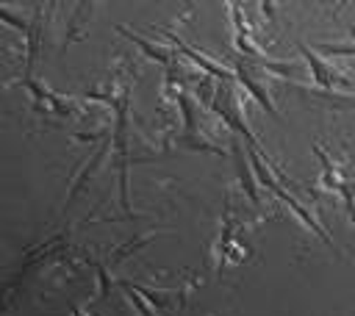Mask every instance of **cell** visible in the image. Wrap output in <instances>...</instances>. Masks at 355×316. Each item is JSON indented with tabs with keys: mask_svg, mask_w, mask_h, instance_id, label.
Returning a JSON list of instances; mask_svg holds the SVG:
<instances>
[{
	"mask_svg": "<svg viewBox=\"0 0 355 316\" xmlns=\"http://www.w3.org/2000/svg\"><path fill=\"white\" fill-rule=\"evenodd\" d=\"M116 125H114V158H116V172H119V205H122V213L130 216V191H128V139H125V130H128V100H116Z\"/></svg>",
	"mask_w": 355,
	"mask_h": 316,
	"instance_id": "1",
	"label": "cell"
},
{
	"mask_svg": "<svg viewBox=\"0 0 355 316\" xmlns=\"http://www.w3.org/2000/svg\"><path fill=\"white\" fill-rule=\"evenodd\" d=\"M108 144H111V141H103V144L97 147V152H94V155L89 158V164H86V166H83V169L78 172V177H75V180H72V186H69V194H67V200H64V208H69V205H72V200H75V197H78V194L83 191L86 180H89V177H92V175L97 172L100 161H103V158H105V152H108Z\"/></svg>",
	"mask_w": 355,
	"mask_h": 316,
	"instance_id": "7",
	"label": "cell"
},
{
	"mask_svg": "<svg viewBox=\"0 0 355 316\" xmlns=\"http://www.w3.org/2000/svg\"><path fill=\"white\" fill-rule=\"evenodd\" d=\"M169 39H172V42H175V47H178V50H180L186 58H191V61H194V64H197V67H200L205 75H214V78H219V80H230V78H236V72H227L225 67L214 64L211 58H205L202 53H197L194 47H189L183 39H178V36H172V33H169Z\"/></svg>",
	"mask_w": 355,
	"mask_h": 316,
	"instance_id": "6",
	"label": "cell"
},
{
	"mask_svg": "<svg viewBox=\"0 0 355 316\" xmlns=\"http://www.w3.org/2000/svg\"><path fill=\"white\" fill-rule=\"evenodd\" d=\"M297 50H300V53H302V58L308 61V69H311V75H313V83H316V86L330 89V86H336V83H344V80H341V78H338V75H336V72H333V69H330V67H327V64H324V61H322V58H319V55L305 44V42H297Z\"/></svg>",
	"mask_w": 355,
	"mask_h": 316,
	"instance_id": "3",
	"label": "cell"
},
{
	"mask_svg": "<svg viewBox=\"0 0 355 316\" xmlns=\"http://www.w3.org/2000/svg\"><path fill=\"white\" fill-rule=\"evenodd\" d=\"M236 80H239V83H241V86L250 91V97H252V100H255V103H258V105H261L266 114H272L275 119L280 116V114H277V108H275V103L269 100L266 89H263V86H261V83L252 78V69H250V67H244V64H236Z\"/></svg>",
	"mask_w": 355,
	"mask_h": 316,
	"instance_id": "5",
	"label": "cell"
},
{
	"mask_svg": "<svg viewBox=\"0 0 355 316\" xmlns=\"http://www.w3.org/2000/svg\"><path fill=\"white\" fill-rule=\"evenodd\" d=\"M69 316H86V313H83V310H80L75 302H69Z\"/></svg>",
	"mask_w": 355,
	"mask_h": 316,
	"instance_id": "15",
	"label": "cell"
},
{
	"mask_svg": "<svg viewBox=\"0 0 355 316\" xmlns=\"http://www.w3.org/2000/svg\"><path fill=\"white\" fill-rule=\"evenodd\" d=\"M119 288L125 291L128 302H130V305L136 308V313H139V316H155V313H153V310H150V308H147V305L141 302V294H139V291H133V288L128 286V280H119Z\"/></svg>",
	"mask_w": 355,
	"mask_h": 316,
	"instance_id": "13",
	"label": "cell"
},
{
	"mask_svg": "<svg viewBox=\"0 0 355 316\" xmlns=\"http://www.w3.org/2000/svg\"><path fill=\"white\" fill-rule=\"evenodd\" d=\"M178 97V105H180V114H183V128H186V139L197 130V122H194V111H191V103H189V97L183 94V91H178L175 94Z\"/></svg>",
	"mask_w": 355,
	"mask_h": 316,
	"instance_id": "12",
	"label": "cell"
},
{
	"mask_svg": "<svg viewBox=\"0 0 355 316\" xmlns=\"http://www.w3.org/2000/svg\"><path fill=\"white\" fill-rule=\"evenodd\" d=\"M116 30H119V33H122V36H125L128 42H133V44H136V47H139V50H141V53H144L147 58H153V61H158V64H169V61H172V55H169V50H164V47H158V44H153V42H147L144 36H139V33H133V30H128L125 25H119Z\"/></svg>",
	"mask_w": 355,
	"mask_h": 316,
	"instance_id": "9",
	"label": "cell"
},
{
	"mask_svg": "<svg viewBox=\"0 0 355 316\" xmlns=\"http://www.w3.org/2000/svg\"><path fill=\"white\" fill-rule=\"evenodd\" d=\"M230 19H233V28H236V50L239 53H244L247 58H252V61H258V64H266V58L261 55V50L250 42V28H247V22H244V17H241V8L236 6V3H230Z\"/></svg>",
	"mask_w": 355,
	"mask_h": 316,
	"instance_id": "4",
	"label": "cell"
},
{
	"mask_svg": "<svg viewBox=\"0 0 355 316\" xmlns=\"http://www.w3.org/2000/svg\"><path fill=\"white\" fill-rule=\"evenodd\" d=\"M269 191H272V194H275L280 202H286V205L291 208V213H297V216H300V222H302V225H305V227H308L313 236H319V238H322L327 247H333V241H330V236L324 233V227L319 225V219H316V216H313V213H311V211H308L302 202H297V200H294L288 191H283V188H280V183H277L275 188H269Z\"/></svg>",
	"mask_w": 355,
	"mask_h": 316,
	"instance_id": "2",
	"label": "cell"
},
{
	"mask_svg": "<svg viewBox=\"0 0 355 316\" xmlns=\"http://www.w3.org/2000/svg\"><path fill=\"white\" fill-rule=\"evenodd\" d=\"M92 266H94V272H97V299H105V297L111 294V286H114V280H111V274H108V266H105L103 261H92Z\"/></svg>",
	"mask_w": 355,
	"mask_h": 316,
	"instance_id": "11",
	"label": "cell"
},
{
	"mask_svg": "<svg viewBox=\"0 0 355 316\" xmlns=\"http://www.w3.org/2000/svg\"><path fill=\"white\" fill-rule=\"evenodd\" d=\"M153 238H155V233H150V236H139V238H133V241H128V244L116 247V252L111 255V263H119V261H125V258H128V255H133L136 249L147 247V244H150Z\"/></svg>",
	"mask_w": 355,
	"mask_h": 316,
	"instance_id": "10",
	"label": "cell"
},
{
	"mask_svg": "<svg viewBox=\"0 0 355 316\" xmlns=\"http://www.w3.org/2000/svg\"><path fill=\"white\" fill-rule=\"evenodd\" d=\"M233 158H236V169H239V180H241V188H244V194H247V200L252 202V205H258L261 200H258V188H255V172H252V164H250V158H244V150H241V144L239 141H233Z\"/></svg>",
	"mask_w": 355,
	"mask_h": 316,
	"instance_id": "8",
	"label": "cell"
},
{
	"mask_svg": "<svg viewBox=\"0 0 355 316\" xmlns=\"http://www.w3.org/2000/svg\"><path fill=\"white\" fill-rule=\"evenodd\" d=\"M133 291H139L141 297H147L150 299V305H155V308H161V305H166V297H164V291H153V288H147V286H141V283H128Z\"/></svg>",
	"mask_w": 355,
	"mask_h": 316,
	"instance_id": "14",
	"label": "cell"
}]
</instances>
